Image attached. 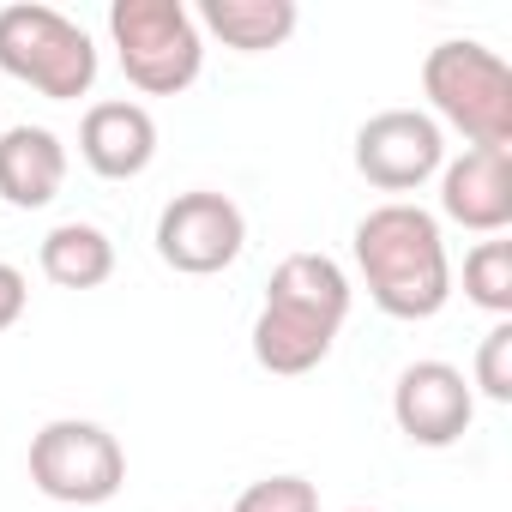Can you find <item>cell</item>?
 Here are the masks:
<instances>
[{"instance_id": "cell-1", "label": "cell", "mask_w": 512, "mask_h": 512, "mask_svg": "<svg viewBox=\"0 0 512 512\" xmlns=\"http://www.w3.org/2000/svg\"><path fill=\"white\" fill-rule=\"evenodd\" d=\"M356 266L368 278V296L392 320H428L452 296V266H446V241L440 223L422 205H374L356 223Z\"/></svg>"}, {"instance_id": "cell-2", "label": "cell", "mask_w": 512, "mask_h": 512, "mask_svg": "<svg viewBox=\"0 0 512 512\" xmlns=\"http://www.w3.org/2000/svg\"><path fill=\"white\" fill-rule=\"evenodd\" d=\"M422 91L470 145H512V67L488 43H434L422 61Z\"/></svg>"}, {"instance_id": "cell-3", "label": "cell", "mask_w": 512, "mask_h": 512, "mask_svg": "<svg viewBox=\"0 0 512 512\" xmlns=\"http://www.w3.org/2000/svg\"><path fill=\"white\" fill-rule=\"evenodd\" d=\"M0 67L55 103H73L97 79V49L67 13L43 7V0H13V7H0Z\"/></svg>"}, {"instance_id": "cell-4", "label": "cell", "mask_w": 512, "mask_h": 512, "mask_svg": "<svg viewBox=\"0 0 512 512\" xmlns=\"http://www.w3.org/2000/svg\"><path fill=\"white\" fill-rule=\"evenodd\" d=\"M109 31L121 49V73L151 91V97H175L199 79V25L181 0H115L109 7Z\"/></svg>"}, {"instance_id": "cell-5", "label": "cell", "mask_w": 512, "mask_h": 512, "mask_svg": "<svg viewBox=\"0 0 512 512\" xmlns=\"http://www.w3.org/2000/svg\"><path fill=\"white\" fill-rule=\"evenodd\" d=\"M31 482L61 506H103L127 482V452L109 428L61 416L31 434Z\"/></svg>"}, {"instance_id": "cell-6", "label": "cell", "mask_w": 512, "mask_h": 512, "mask_svg": "<svg viewBox=\"0 0 512 512\" xmlns=\"http://www.w3.org/2000/svg\"><path fill=\"white\" fill-rule=\"evenodd\" d=\"M247 241V223H241V205L229 193H211V187H193V193H175L157 217V253L163 266L187 272V278H211L223 272Z\"/></svg>"}, {"instance_id": "cell-7", "label": "cell", "mask_w": 512, "mask_h": 512, "mask_svg": "<svg viewBox=\"0 0 512 512\" xmlns=\"http://www.w3.org/2000/svg\"><path fill=\"white\" fill-rule=\"evenodd\" d=\"M440 121L422 109H380L356 133V169L380 193H410L440 169Z\"/></svg>"}, {"instance_id": "cell-8", "label": "cell", "mask_w": 512, "mask_h": 512, "mask_svg": "<svg viewBox=\"0 0 512 512\" xmlns=\"http://www.w3.org/2000/svg\"><path fill=\"white\" fill-rule=\"evenodd\" d=\"M392 416L416 446H452V440H464L476 398L452 362H410L392 386Z\"/></svg>"}, {"instance_id": "cell-9", "label": "cell", "mask_w": 512, "mask_h": 512, "mask_svg": "<svg viewBox=\"0 0 512 512\" xmlns=\"http://www.w3.org/2000/svg\"><path fill=\"white\" fill-rule=\"evenodd\" d=\"M440 205H446V217L464 223V229H482V235L506 229V223H512V151H500V145H470V151L446 169Z\"/></svg>"}, {"instance_id": "cell-10", "label": "cell", "mask_w": 512, "mask_h": 512, "mask_svg": "<svg viewBox=\"0 0 512 512\" xmlns=\"http://www.w3.org/2000/svg\"><path fill=\"white\" fill-rule=\"evenodd\" d=\"M79 151H85V163L97 175L127 181V175H139L157 157V121H151V109H139L127 97L91 103L85 109V127H79Z\"/></svg>"}, {"instance_id": "cell-11", "label": "cell", "mask_w": 512, "mask_h": 512, "mask_svg": "<svg viewBox=\"0 0 512 512\" xmlns=\"http://www.w3.org/2000/svg\"><path fill=\"white\" fill-rule=\"evenodd\" d=\"M266 308H278L290 320H308L320 332H338L344 314H350V278L326 253H290V260H278V272L266 284Z\"/></svg>"}, {"instance_id": "cell-12", "label": "cell", "mask_w": 512, "mask_h": 512, "mask_svg": "<svg viewBox=\"0 0 512 512\" xmlns=\"http://www.w3.org/2000/svg\"><path fill=\"white\" fill-rule=\"evenodd\" d=\"M61 181H67V151L49 127L19 121V127L0 133V199L7 205L37 211L61 193Z\"/></svg>"}, {"instance_id": "cell-13", "label": "cell", "mask_w": 512, "mask_h": 512, "mask_svg": "<svg viewBox=\"0 0 512 512\" xmlns=\"http://www.w3.org/2000/svg\"><path fill=\"white\" fill-rule=\"evenodd\" d=\"M115 272V241L97 223H55L43 235V278L61 290H97Z\"/></svg>"}, {"instance_id": "cell-14", "label": "cell", "mask_w": 512, "mask_h": 512, "mask_svg": "<svg viewBox=\"0 0 512 512\" xmlns=\"http://www.w3.org/2000/svg\"><path fill=\"white\" fill-rule=\"evenodd\" d=\"M199 19L241 55L278 49L296 31V0H205Z\"/></svg>"}, {"instance_id": "cell-15", "label": "cell", "mask_w": 512, "mask_h": 512, "mask_svg": "<svg viewBox=\"0 0 512 512\" xmlns=\"http://www.w3.org/2000/svg\"><path fill=\"white\" fill-rule=\"evenodd\" d=\"M332 338L338 332H320L308 320H290L278 308H260V320H253V356H260V368L272 374H308L332 356Z\"/></svg>"}, {"instance_id": "cell-16", "label": "cell", "mask_w": 512, "mask_h": 512, "mask_svg": "<svg viewBox=\"0 0 512 512\" xmlns=\"http://www.w3.org/2000/svg\"><path fill=\"white\" fill-rule=\"evenodd\" d=\"M464 296L488 314H512V241H476L464 253Z\"/></svg>"}, {"instance_id": "cell-17", "label": "cell", "mask_w": 512, "mask_h": 512, "mask_svg": "<svg viewBox=\"0 0 512 512\" xmlns=\"http://www.w3.org/2000/svg\"><path fill=\"white\" fill-rule=\"evenodd\" d=\"M235 512H320V494L308 476H266V482L241 488Z\"/></svg>"}, {"instance_id": "cell-18", "label": "cell", "mask_w": 512, "mask_h": 512, "mask_svg": "<svg viewBox=\"0 0 512 512\" xmlns=\"http://www.w3.org/2000/svg\"><path fill=\"white\" fill-rule=\"evenodd\" d=\"M476 386L494 404H512V320H500L482 338V350H476Z\"/></svg>"}, {"instance_id": "cell-19", "label": "cell", "mask_w": 512, "mask_h": 512, "mask_svg": "<svg viewBox=\"0 0 512 512\" xmlns=\"http://www.w3.org/2000/svg\"><path fill=\"white\" fill-rule=\"evenodd\" d=\"M19 314H25V272L0 260V332H7Z\"/></svg>"}, {"instance_id": "cell-20", "label": "cell", "mask_w": 512, "mask_h": 512, "mask_svg": "<svg viewBox=\"0 0 512 512\" xmlns=\"http://www.w3.org/2000/svg\"><path fill=\"white\" fill-rule=\"evenodd\" d=\"M344 512H368V506H344Z\"/></svg>"}]
</instances>
